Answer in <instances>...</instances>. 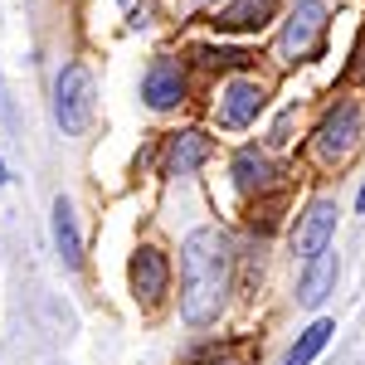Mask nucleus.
<instances>
[{"instance_id":"13","label":"nucleus","mask_w":365,"mask_h":365,"mask_svg":"<svg viewBox=\"0 0 365 365\" xmlns=\"http://www.w3.org/2000/svg\"><path fill=\"white\" fill-rule=\"evenodd\" d=\"M331 331H336L331 322H312L307 331L297 336V346L287 351V361H282V365H312V361H317V356H322V346L331 341Z\"/></svg>"},{"instance_id":"3","label":"nucleus","mask_w":365,"mask_h":365,"mask_svg":"<svg viewBox=\"0 0 365 365\" xmlns=\"http://www.w3.org/2000/svg\"><path fill=\"white\" fill-rule=\"evenodd\" d=\"M322 29H327V5L322 0H297L292 15H287V29H282V58L297 63L302 54H312Z\"/></svg>"},{"instance_id":"6","label":"nucleus","mask_w":365,"mask_h":365,"mask_svg":"<svg viewBox=\"0 0 365 365\" xmlns=\"http://www.w3.org/2000/svg\"><path fill=\"white\" fill-rule=\"evenodd\" d=\"M141 98L156 108V113H166L175 108L180 98H185V78H180V63H170V58H156L151 68H146V83H141Z\"/></svg>"},{"instance_id":"1","label":"nucleus","mask_w":365,"mask_h":365,"mask_svg":"<svg viewBox=\"0 0 365 365\" xmlns=\"http://www.w3.org/2000/svg\"><path fill=\"white\" fill-rule=\"evenodd\" d=\"M185 263V292H180V317L190 327H205L220 317V302L229 292V244L220 229H195L180 249Z\"/></svg>"},{"instance_id":"17","label":"nucleus","mask_w":365,"mask_h":365,"mask_svg":"<svg viewBox=\"0 0 365 365\" xmlns=\"http://www.w3.org/2000/svg\"><path fill=\"white\" fill-rule=\"evenodd\" d=\"M205 365H215V361H205Z\"/></svg>"},{"instance_id":"15","label":"nucleus","mask_w":365,"mask_h":365,"mask_svg":"<svg viewBox=\"0 0 365 365\" xmlns=\"http://www.w3.org/2000/svg\"><path fill=\"white\" fill-rule=\"evenodd\" d=\"M356 205H361V210H365V185H361V200H356Z\"/></svg>"},{"instance_id":"14","label":"nucleus","mask_w":365,"mask_h":365,"mask_svg":"<svg viewBox=\"0 0 365 365\" xmlns=\"http://www.w3.org/2000/svg\"><path fill=\"white\" fill-rule=\"evenodd\" d=\"M234 180H239V190H258V185L268 180V161H263L258 151H239V161H234Z\"/></svg>"},{"instance_id":"11","label":"nucleus","mask_w":365,"mask_h":365,"mask_svg":"<svg viewBox=\"0 0 365 365\" xmlns=\"http://www.w3.org/2000/svg\"><path fill=\"white\" fill-rule=\"evenodd\" d=\"M54 244H58V258H63V268H78V263H83L78 220H73V205H68L63 195L54 200Z\"/></svg>"},{"instance_id":"4","label":"nucleus","mask_w":365,"mask_h":365,"mask_svg":"<svg viewBox=\"0 0 365 365\" xmlns=\"http://www.w3.org/2000/svg\"><path fill=\"white\" fill-rule=\"evenodd\" d=\"M356 137H361V108H356V103H341L336 113L322 122V132H317V151H322V161H341V156H351Z\"/></svg>"},{"instance_id":"9","label":"nucleus","mask_w":365,"mask_h":365,"mask_svg":"<svg viewBox=\"0 0 365 365\" xmlns=\"http://www.w3.org/2000/svg\"><path fill=\"white\" fill-rule=\"evenodd\" d=\"M331 282H336V249L327 244V249H317L307 258V268H302V282H297V297L317 307V302H327V292H331Z\"/></svg>"},{"instance_id":"12","label":"nucleus","mask_w":365,"mask_h":365,"mask_svg":"<svg viewBox=\"0 0 365 365\" xmlns=\"http://www.w3.org/2000/svg\"><path fill=\"white\" fill-rule=\"evenodd\" d=\"M273 10H278V0H234L215 15V29H263L273 20Z\"/></svg>"},{"instance_id":"5","label":"nucleus","mask_w":365,"mask_h":365,"mask_svg":"<svg viewBox=\"0 0 365 365\" xmlns=\"http://www.w3.org/2000/svg\"><path fill=\"white\" fill-rule=\"evenodd\" d=\"M336 215H341V210L331 205V200H317L307 215H302V225H297V234H292V253H297L302 263H307L317 249L331 244V234H336Z\"/></svg>"},{"instance_id":"16","label":"nucleus","mask_w":365,"mask_h":365,"mask_svg":"<svg viewBox=\"0 0 365 365\" xmlns=\"http://www.w3.org/2000/svg\"><path fill=\"white\" fill-rule=\"evenodd\" d=\"M0 180H5V166H0Z\"/></svg>"},{"instance_id":"7","label":"nucleus","mask_w":365,"mask_h":365,"mask_svg":"<svg viewBox=\"0 0 365 365\" xmlns=\"http://www.w3.org/2000/svg\"><path fill=\"white\" fill-rule=\"evenodd\" d=\"M170 282V268L166 258H161V249H141L137 258H132V292H137V302H161V292H166Z\"/></svg>"},{"instance_id":"8","label":"nucleus","mask_w":365,"mask_h":365,"mask_svg":"<svg viewBox=\"0 0 365 365\" xmlns=\"http://www.w3.org/2000/svg\"><path fill=\"white\" fill-rule=\"evenodd\" d=\"M258 113H263V88L249 83V78H234L220 98V122L225 127H249Z\"/></svg>"},{"instance_id":"10","label":"nucleus","mask_w":365,"mask_h":365,"mask_svg":"<svg viewBox=\"0 0 365 365\" xmlns=\"http://www.w3.org/2000/svg\"><path fill=\"white\" fill-rule=\"evenodd\" d=\"M210 137L205 132H180V137H170L166 146V175H195L205 161H210Z\"/></svg>"},{"instance_id":"2","label":"nucleus","mask_w":365,"mask_h":365,"mask_svg":"<svg viewBox=\"0 0 365 365\" xmlns=\"http://www.w3.org/2000/svg\"><path fill=\"white\" fill-rule=\"evenodd\" d=\"M54 117L63 132H88V122H93V73H88L83 63H68L63 73H58L54 83Z\"/></svg>"}]
</instances>
